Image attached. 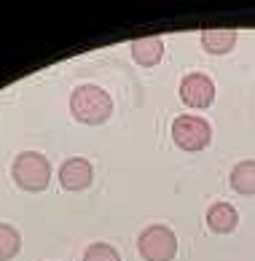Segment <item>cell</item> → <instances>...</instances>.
Returning a JSON list of instances; mask_svg holds the SVG:
<instances>
[{
	"mask_svg": "<svg viewBox=\"0 0 255 261\" xmlns=\"http://www.w3.org/2000/svg\"><path fill=\"white\" fill-rule=\"evenodd\" d=\"M70 113L75 116V121L97 127L105 124L113 113V100L102 86L97 84H83L70 94Z\"/></svg>",
	"mask_w": 255,
	"mask_h": 261,
	"instance_id": "1",
	"label": "cell"
},
{
	"mask_svg": "<svg viewBox=\"0 0 255 261\" xmlns=\"http://www.w3.org/2000/svg\"><path fill=\"white\" fill-rule=\"evenodd\" d=\"M11 178L22 191H43L51 178V164L38 151H22L11 164Z\"/></svg>",
	"mask_w": 255,
	"mask_h": 261,
	"instance_id": "2",
	"label": "cell"
},
{
	"mask_svg": "<svg viewBox=\"0 0 255 261\" xmlns=\"http://www.w3.org/2000/svg\"><path fill=\"white\" fill-rule=\"evenodd\" d=\"M137 248L145 261H172L178 253V234L164 224H153L140 234Z\"/></svg>",
	"mask_w": 255,
	"mask_h": 261,
	"instance_id": "3",
	"label": "cell"
},
{
	"mask_svg": "<svg viewBox=\"0 0 255 261\" xmlns=\"http://www.w3.org/2000/svg\"><path fill=\"white\" fill-rule=\"evenodd\" d=\"M172 140L178 143L183 151H202L210 146L212 140V127L202 116H178L172 121Z\"/></svg>",
	"mask_w": 255,
	"mask_h": 261,
	"instance_id": "4",
	"label": "cell"
},
{
	"mask_svg": "<svg viewBox=\"0 0 255 261\" xmlns=\"http://www.w3.org/2000/svg\"><path fill=\"white\" fill-rule=\"evenodd\" d=\"M180 100L188 105V108L204 111L215 102V84L210 75L204 73H191L180 81Z\"/></svg>",
	"mask_w": 255,
	"mask_h": 261,
	"instance_id": "5",
	"label": "cell"
},
{
	"mask_svg": "<svg viewBox=\"0 0 255 261\" xmlns=\"http://www.w3.org/2000/svg\"><path fill=\"white\" fill-rule=\"evenodd\" d=\"M92 178H94L92 164L86 162L83 156H70V159H65L62 167H60V183H62L65 191H83V189H89Z\"/></svg>",
	"mask_w": 255,
	"mask_h": 261,
	"instance_id": "6",
	"label": "cell"
},
{
	"mask_svg": "<svg viewBox=\"0 0 255 261\" xmlns=\"http://www.w3.org/2000/svg\"><path fill=\"white\" fill-rule=\"evenodd\" d=\"M239 33L231 30V27H210V30L202 33V49L207 54H229L234 46H237Z\"/></svg>",
	"mask_w": 255,
	"mask_h": 261,
	"instance_id": "7",
	"label": "cell"
},
{
	"mask_svg": "<svg viewBox=\"0 0 255 261\" xmlns=\"http://www.w3.org/2000/svg\"><path fill=\"white\" fill-rule=\"evenodd\" d=\"M239 224V213L229 202H215V205L207 210V226L215 231V234H231Z\"/></svg>",
	"mask_w": 255,
	"mask_h": 261,
	"instance_id": "8",
	"label": "cell"
},
{
	"mask_svg": "<svg viewBox=\"0 0 255 261\" xmlns=\"http://www.w3.org/2000/svg\"><path fill=\"white\" fill-rule=\"evenodd\" d=\"M164 57V41L161 38H137L132 41V60L143 67H153L159 65Z\"/></svg>",
	"mask_w": 255,
	"mask_h": 261,
	"instance_id": "9",
	"label": "cell"
},
{
	"mask_svg": "<svg viewBox=\"0 0 255 261\" xmlns=\"http://www.w3.org/2000/svg\"><path fill=\"white\" fill-rule=\"evenodd\" d=\"M231 189L244 197L255 194V162L252 159H244L231 170Z\"/></svg>",
	"mask_w": 255,
	"mask_h": 261,
	"instance_id": "10",
	"label": "cell"
},
{
	"mask_svg": "<svg viewBox=\"0 0 255 261\" xmlns=\"http://www.w3.org/2000/svg\"><path fill=\"white\" fill-rule=\"evenodd\" d=\"M22 250V237L11 224H0V261H11Z\"/></svg>",
	"mask_w": 255,
	"mask_h": 261,
	"instance_id": "11",
	"label": "cell"
},
{
	"mask_svg": "<svg viewBox=\"0 0 255 261\" xmlns=\"http://www.w3.org/2000/svg\"><path fill=\"white\" fill-rule=\"evenodd\" d=\"M83 261H121L119 250L107 243H92L83 253Z\"/></svg>",
	"mask_w": 255,
	"mask_h": 261,
	"instance_id": "12",
	"label": "cell"
}]
</instances>
